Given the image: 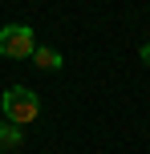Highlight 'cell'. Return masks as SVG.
Instances as JSON below:
<instances>
[{"instance_id": "cell-1", "label": "cell", "mask_w": 150, "mask_h": 154, "mask_svg": "<svg viewBox=\"0 0 150 154\" xmlns=\"http://www.w3.org/2000/svg\"><path fill=\"white\" fill-rule=\"evenodd\" d=\"M0 109H4V122H12V126H29V122H37L41 118V97L32 89H24V85H8L4 93H0Z\"/></svg>"}, {"instance_id": "cell-2", "label": "cell", "mask_w": 150, "mask_h": 154, "mask_svg": "<svg viewBox=\"0 0 150 154\" xmlns=\"http://www.w3.org/2000/svg\"><path fill=\"white\" fill-rule=\"evenodd\" d=\"M32 49H37V37L29 24H4L0 29V57L20 61V57H32Z\"/></svg>"}, {"instance_id": "cell-3", "label": "cell", "mask_w": 150, "mask_h": 154, "mask_svg": "<svg viewBox=\"0 0 150 154\" xmlns=\"http://www.w3.org/2000/svg\"><path fill=\"white\" fill-rule=\"evenodd\" d=\"M32 65H37V69H45V73H57V69L65 65V57L57 53V49L41 45V49H32Z\"/></svg>"}, {"instance_id": "cell-4", "label": "cell", "mask_w": 150, "mask_h": 154, "mask_svg": "<svg viewBox=\"0 0 150 154\" xmlns=\"http://www.w3.org/2000/svg\"><path fill=\"white\" fill-rule=\"evenodd\" d=\"M24 146V130L20 126H12V122H0V150H20Z\"/></svg>"}, {"instance_id": "cell-5", "label": "cell", "mask_w": 150, "mask_h": 154, "mask_svg": "<svg viewBox=\"0 0 150 154\" xmlns=\"http://www.w3.org/2000/svg\"><path fill=\"white\" fill-rule=\"evenodd\" d=\"M138 57H142V61L150 65V41H146V45H142V49H138Z\"/></svg>"}]
</instances>
